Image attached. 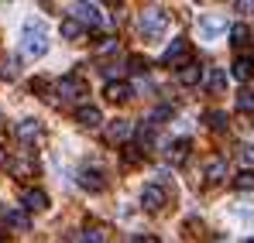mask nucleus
<instances>
[{
    "label": "nucleus",
    "mask_w": 254,
    "mask_h": 243,
    "mask_svg": "<svg viewBox=\"0 0 254 243\" xmlns=\"http://www.w3.org/2000/svg\"><path fill=\"white\" fill-rule=\"evenodd\" d=\"M165 28H169V14L162 7H144L137 14V35L144 41H158L165 35Z\"/></svg>",
    "instance_id": "f257e3e1"
},
{
    "label": "nucleus",
    "mask_w": 254,
    "mask_h": 243,
    "mask_svg": "<svg viewBox=\"0 0 254 243\" xmlns=\"http://www.w3.org/2000/svg\"><path fill=\"white\" fill-rule=\"evenodd\" d=\"M45 51H48L45 24L42 21H28V24H24V55H28V58H42Z\"/></svg>",
    "instance_id": "f03ea898"
},
{
    "label": "nucleus",
    "mask_w": 254,
    "mask_h": 243,
    "mask_svg": "<svg viewBox=\"0 0 254 243\" xmlns=\"http://www.w3.org/2000/svg\"><path fill=\"white\" fill-rule=\"evenodd\" d=\"M196 31H199V41H216L220 35H227V14H203Z\"/></svg>",
    "instance_id": "7ed1b4c3"
},
{
    "label": "nucleus",
    "mask_w": 254,
    "mask_h": 243,
    "mask_svg": "<svg viewBox=\"0 0 254 243\" xmlns=\"http://www.w3.org/2000/svg\"><path fill=\"white\" fill-rule=\"evenodd\" d=\"M162 62H165L169 69H179V65L186 69V65H189V41H186V38H175L169 48L162 51Z\"/></svg>",
    "instance_id": "20e7f679"
},
{
    "label": "nucleus",
    "mask_w": 254,
    "mask_h": 243,
    "mask_svg": "<svg viewBox=\"0 0 254 243\" xmlns=\"http://www.w3.org/2000/svg\"><path fill=\"white\" fill-rule=\"evenodd\" d=\"M59 96H62V99H69V103H79V99H86V82L76 79V76L59 79Z\"/></svg>",
    "instance_id": "39448f33"
},
{
    "label": "nucleus",
    "mask_w": 254,
    "mask_h": 243,
    "mask_svg": "<svg viewBox=\"0 0 254 243\" xmlns=\"http://www.w3.org/2000/svg\"><path fill=\"white\" fill-rule=\"evenodd\" d=\"M72 17H76L83 28H100V24H103V14H100L96 3H76V7H72Z\"/></svg>",
    "instance_id": "423d86ee"
},
{
    "label": "nucleus",
    "mask_w": 254,
    "mask_h": 243,
    "mask_svg": "<svg viewBox=\"0 0 254 243\" xmlns=\"http://www.w3.org/2000/svg\"><path fill=\"white\" fill-rule=\"evenodd\" d=\"M141 205L151 209V212L162 209V205H165V189H162V185H144V189H141Z\"/></svg>",
    "instance_id": "0eeeda50"
},
{
    "label": "nucleus",
    "mask_w": 254,
    "mask_h": 243,
    "mask_svg": "<svg viewBox=\"0 0 254 243\" xmlns=\"http://www.w3.org/2000/svg\"><path fill=\"white\" fill-rule=\"evenodd\" d=\"M203 82H206V89H213V93H223V86H227V69H206L203 72Z\"/></svg>",
    "instance_id": "6e6552de"
},
{
    "label": "nucleus",
    "mask_w": 254,
    "mask_h": 243,
    "mask_svg": "<svg viewBox=\"0 0 254 243\" xmlns=\"http://www.w3.org/2000/svg\"><path fill=\"white\" fill-rule=\"evenodd\" d=\"M79 185H83L86 192H100L107 182H103V175H100V171H89V168H83V171H79Z\"/></svg>",
    "instance_id": "1a4fd4ad"
},
{
    "label": "nucleus",
    "mask_w": 254,
    "mask_h": 243,
    "mask_svg": "<svg viewBox=\"0 0 254 243\" xmlns=\"http://www.w3.org/2000/svg\"><path fill=\"white\" fill-rule=\"evenodd\" d=\"M24 209H31V212L48 209V195H45L42 189H28V192H24Z\"/></svg>",
    "instance_id": "9d476101"
},
{
    "label": "nucleus",
    "mask_w": 254,
    "mask_h": 243,
    "mask_svg": "<svg viewBox=\"0 0 254 243\" xmlns=\"http://www.w3.org/2000/svg\"><path fill=\"white\" fill-rule=\"evenodd\" d=\"M59 31H62V38H65V41H79L86 28L79 24V21H76V17H65V21L59 24Z\"/></svg>",
    "instance_id": "9b49d317"
},
{
    "label": "nucleus",
    "mask_w": 254,
    "mask_h": 243,
    "mask_svg": "<svg viewBox=\"0 0 254 243\" xmlns=\"http://www.w3.org/2000/svg\"><path fill=\"white\" fill-rule=\"evenodd\" d=\"M107 137H110V141H127V137H130V120H110Z\"/></svg>",
    "instance_id": "f8f14e48"
},
{
    "label": "nucleus",
    "mask_w": 254,
    "mask_h": 243,
    "mask_svg": "<svg viewBox=\"0 0 254 243\" xmlns=\"http://www.w3.org/2000/svg\"><path fill=\"white\" fill-rule=\"evenodd\" d=\"M107 96H110L114 103H124V99L134 96V89H130L127 82H110V86H107Z\"/></svg>",
    "instance_id": "ddd939ff"
},
{
    "label": "nucleus",
    "mask_w": 254,
    "mask_h": 243,
    "mask_svg": "<svg viewBox=\"0 0 254 243\" xmlns=\"http://www.w3.org/2000/svg\"><path fill=\"white\" fill-rule=\"evenodd\" d=\"M7 226H10V230H17V233H24V230L31 226V219H28V212L10 209V212H7Z\"/></svg>",
    "instance_id": "4468645a"
},
{
    "label": "nucleus",
    "mask_w": 254,
    "mask_h": 243,
    "mask_svg": "<svg viewBox=\"0 0 254 243\" xmlns=\"http://www.w3.org/2000/svg\"><path fill=\"white\" fill-rule=\"evenodd\" d=\"M251 76H254V62L248 58V55H244V58H237V62H234V79L248 82Z\"/></svg>",
    "instance_id": "2eb2a0df"
},
{
    "label": "nucleus",
    "mask_w": 254,
    "mask_h": 243,
    "mask_svg": "<svg viewBox=\"0 0 254 243\" xmlns=\"http://www.w3.org/2000/svg\"><path fill=\"white\" fill-rule=\"evenodd\" d=\"M179 82H182V86H196V82H203V69L189 62V65H186V69L179 72Z\"/></svg>",
    "instance_id": "dca6fc26"
},
{
    "label": "nucleus",
    "mask_w": 254,
    "mask_h": 243,
    "mask_svg": "<svg viewBox=\"0 0 254 243\" xmlns=\"http://www.w3.org/2000/svg\"><path fill=\"white\" fill-rule=\"evenodd\" d=\"M100 120H103V117H100L96 106H79V123H83V127L93 130V127H100Z\"/></svg>",
    "instance_id": "f3484780"
},
{
    "label": "nucleus",
    "mask_w": 254,
    "mask_h": 243,
    "mask_svg": "<svg viewBox=\"0 0 254 243\" xmlns=\"http://www.w3.org/2000/svg\"><path fill=\"white\" fill-rule=\"evenodd\" d=\"M38 134H42L38 120H21L17 123V137H21V141H31V137H38Z\"/></svg>",
    "instance_id": "a211bd4d"
},
{
    "label": "nucleus",
    "mask_w": 254,
    "mask_h": 243,
    "mask_svg": "<svg viewBox=\"0 0 254 243\" xmlns=\"http://www.w3.org/2000/svg\"><path fill=\"white\" fill-rule=\"evenodd\" d=\"M223 175H227V164L223 161H210L206 164V178H210V182H223Z\"/></svg>",
    "instance_id": "6ab92c4d"
},
{
    "label": "nucleus",
    "mask_w": 254,
    "mask_h": 243,
    "mask_svg": "<svg viewBox=\"0 0 254 243\" xmlns=\"http://www.w3.org/2000/svg\"><path fill=\"white\" fill-rule=\"evenodd\" d=\"M230 38H234V45H244V41L251 38V31H248L244 24H234V28H230Z\"/></svg>",
    "instance_id": "aec40b11"
},
{
    "label": "nucleus",
    "mask_w": 254,
    "mask_h": 243,
    "mask_svg": "<svg viewBox=\"0 0 254 243\" xmlns=\"http://www.w3.org/2000/svg\"><path fill=\"white\" fill-rule=\"evenodd\" d=\"M10 171H14L17 178H28V175H31L35 168H31V164H28V161H10Z\"/></svg>",
    "instance_id": "412c9836"
},
{
    "label": "nucleus",
    "mask_w": 254,
    "mask_h": 243,
    "mask_svg": "<svg viewBox=\"0 0 254 243\" xmlns=\"http://www.w3.org/2000/svg\"><path fill=\"white\" fill-rule=\"evenodd\" d=\"M79 243H103V230H86L79 237Z\"/></svg>",
    "instance_id": "4be33fe9"
},
{
    "label": "nucleus",
    "mask_w": 254,
    "mask_h": 243,
    "mask_svg": "<svg viewBox=\"0 0 254 243\" xmlns=\"http://www.w3.org/2000/svg\"><path fill=\"white\" fill-rule=\"evenodd\" d=\"M237 106L241 110H254V93H241L237 96Z\"/></svg>",
    "instance_id": "5701e85b"
},
{
    "label": "nucleus",
    "mask_w": 254,
    "mask_h": 243,
    "mask_svg": "<svg viewBox=\"0 0 254 243\" xmlns=\"http://www.w3.org/2000/svg\"><path fill=\"white\" fill-rule=\"evenodd\" d=\"M0 72H3V76H7V79H14V76H17V58H7V62H3V69H0Z\"/></svg>",
    "instance_id": "b1692460"
},
{
    "label": "nucleus",
    "mask_w": 254,
    "mask_h": 243,
    "mask_svg": "<svg viewBox=\"0 0 254 243\" xmlns=\"http://www.w3.org/2000/svg\"><path fill=\"white\" fill-rule=\"evenodd\" d=\"M237 189H254V171H244V175L237 178Z\"/></svg>",
    "instance_id": "393cba45"
},
{
    "label": "nucleus",
    "mask_w": 254,
    "mask_h": 243,
    "mask_svg": "<svg viewBox=\"0 0 254 243\" xmlns=\"http://www.w3.org/2000/svg\"><path fill=\"white\" fill-rule=\"evenodd\" d=\"M127 65H130V72H144V69H148V62H141L137 55H134V58H127Z\"/></svg>",
    "instance_id": "a878e982"
},
{
    "label": "nucleus",
    "mask_w": 254,
    "mask_h": 243,
    "mask_svg": "<svg viewBox=\"0 0 254 243\" xmlns=\"http://www.w3.org/2000/svg\"><path fill=\"white\" fill-rule=\"evenodd\" d=\"M241 161L244 164H254V147L248 144V147H241Z\"/></svg>",
    "instance_id": "bb28decb"
},
{
    "label": "nucleus",
    "mask_w": 254,
    "mask_h": 243,
    "mask_svg": "<svg viewBox=\"0 0 254 243\" xmlns=\"http://www.w3.org/2000/svg\"><path fill=\"white\" fill-rule=\"evenodd\" d=\"M114 48H117V38H103V41H100V48H96V51H114Z\"/></svg>",
    "instance_id": "cd10ccee"
},
{
    "label": "nucleus",
    "mask_w": 254,
    "mask_h": 243,
    "mask_svg": "<svg viewBox=\"0 0 254 243\" xmlns=\"http://www.w3.org/2000/svg\"><path fill=\"white\" fill-rule=\"evenodd\" d=\"M210 120H213V127H223V123H227V117H223V113H210Z\"/></svg>",
    "instance_id": "c85d7f7f"
},
{
    "label": "nucleus",
    "mask_w": 254,
    "mask_h": 243,
    "mask_svg": "<svg viewBox=\"0 0 254 243\" xmlns=\"http://www.w3.org/2000/svg\"><path fill=\"white\" fill-rule=\"evenodd\" d=\"M134 243H158V240H151V237H137Z\"/></svg>",
    "instance_id": "c756f323"
},
{
    "label": "nucleus",
    "mask_w": 254,
    "mask_h": 243,
    "mask_svg": "<svg viewBox=\"0 0 254 243\" xmlns=\"http://www.w3.org/2000/svg\"><path fill=\"white\" fill-rule=\"evenodd\" d=\"M248 243H254V237H251V240H248Z\"/></svg>",
    "instance_id": "7c9ffc66"
}]
</instances>
